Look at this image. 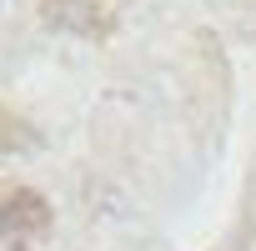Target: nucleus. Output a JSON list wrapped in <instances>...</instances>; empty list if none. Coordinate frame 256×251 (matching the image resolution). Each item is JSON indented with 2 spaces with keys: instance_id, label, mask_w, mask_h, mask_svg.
Segmentation results:
<instances>
[]
</instances>
